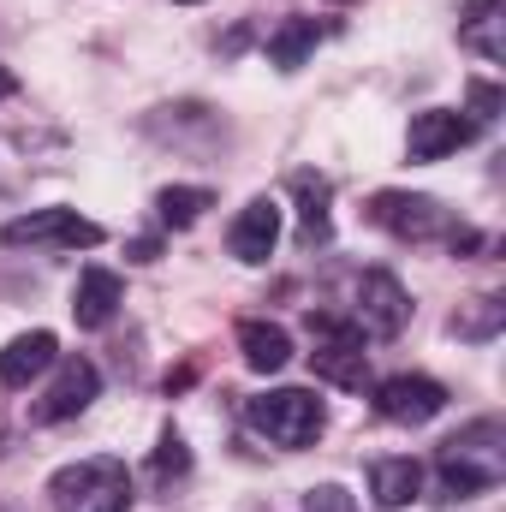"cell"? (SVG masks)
Masks as SVG:
<instances>
[{
    "label": "cell",
    "mask_w": 506,
    "mask_h": 512,
    "mask_svg": "<svg viewBox=\"0 0 506 512\" xmlns=\"http://www.w3.org/2000/svg\"><path fill=\"white\" fill-rule=\"evenodd\" d=\"M471 137H477V126H471V120H459L453 108H423V114H411L405 149H411V161H441V155L465 149Z\"/></svg>",
    "instance_id": "obj_9"
},
{
    "label": "cell",
    "mask_w": 506,
    "mask_h": 512,
    "mask_svg": "<svg viewBox=\"0 0 506 512\" xmlns=\"http://www.w3.org/2000/svg\"><path fill=\"white\" fill-rule=\"evenodd\" d=\"M239 358H245V370H256V376H280L292 364V334L280 322L245 316L239 322Z\"/></svg>",
    "instance_id": "obj_13"
},
{
    "label": "cell",
    "mask_w": 506,
    "mask_h": 512,
    "mask_svg": "<svg viewBox=\"0 0 506 512\" xmlns=\"http://www.w3.org/2000/svg\"><path fill=\"white\" fill-rule=\"evenodd\" d=\"M316 42H322V24H316V18H286V24L268 36V66H274V72H298V66L316 54Z\"/></svg>",
    "instance_id": "obj_17"
},
{
    "label": "cell",
    "mask_w": 506,
    "mask_h": 512,
    "mask_svg": "<svg viewBox=\"0 0 506 512\" xmlns=\"http://www.w3.org/2000/svg\"><path fill=\"white\" fill-rule=\"evenodd\" d=\"M310 370L322 382L346 387V393H364L370 387V352H364V340H316Z\"/></svg>",
    "instance_id": "obj_14"
},
{
    "label": "cell",
    "mask_w": 506,
    "mask_h": 512,
    "mask_svg": "<svg viewBox=\"0 0 506 512\" xmlns=\"http://www.w3.org/2000/svg\"><path fill=\"white\" fill-rule=\"evenodd\" d=\"M161 483H173V477H185L191 471V447H185V435L179 429H161V441H155V465H149Z\"/></svg>",
    "instance_id": "obj_21"
},
{
    "label": "cell",
    "mask_w": 506,
    "mask_h": 512,
    "mask_svg": "<svg viewBox=\"0 0 506 512\" xmlns=\"http://www.w3.org/2000/svg\"><path fill=\"white\" fill-rule=\"evenodd\" d=\"M447 411V387L435 376H387L376 387V417L381 423H399V429H417V423H435Z\"/></svg>",
    "instance_id": "obj_8"
},
{
    "label": "cell",
    "mask_w": 506,
    "mask_h": 512,
    "mask_svg": "<svg viewBox=\"0 0 506 512\" xmlns=\"http://www.w3.org/2000/svg\"><path fill=\"white\" fill-rule=\"evenodd\" d=\"M292 197H298V245H328L334 239V191L322 173H292Z\"/></svg>",
    "instance_id": "obj_15"
},
{
    "label": "cell",
    "mask_w": 506,
    "mask_h": 512,
    "mask_svg": "<svg viewBox=\"0 0 506 512\" xmlns=\"http://www.w3.org/2000/svg\"><path fill=\"white\" fill-rule=\"evenodd\" d=\"M370 495H376L387 512L411 507V501L423 495V465H417L411 453H399V459H376V465H370Z\"/></svg>",
    "instance_id": "obj_16"
},
{
    "label": "cell",
    "mask_w": 506,
    "mask_h": 512,
    "mask_svg": "<svg viewBox=\"0 0 506 512\" xmlns=\"http://www.w3.org/2000/svg\"><path fill=\"white\" fill-rule=\"evenodd\" d=\"M501 316H506L501 298H477L471 310L453 316V334H459V340H495V334H501Z\"/></svg>",
    "instance_id": "obj_20"
},
{
    "label": "cell",
    "mask_w": 506,
    "mask_h": 512,
    "mask_svg": "<svg viewBox=\"0 0 506 512\" xmlns=\"http://www.w3.org/2000/svg\"><path fill=\"white\" fill-rule=\"evenodd\" d=\"M179 6H203V0H179Z\"/></svg>",
    "instance_id": "obj_26"
},
{
    "label": "cell",
    "mask_w": 506,
    "mask_h": 512,
    "mask_svg": "<svg viewBox=\"0 0 506 512\" xmlns=\"http://www.w3.org/2000/svg\"><path fill=\"white\" fill-rule=\"evenodd\" d=\"M358 328H364V340H399L405 334V322H411V298H405V286L387 274V268H370L364 280H358Z\"/></svg>",
    "instance_id": "obj_6"
},
{
    "label": "cell",
    "mask_w": 506,
    "mask_h": 512,
    "mask_svg": "<svg viewBox=\"0 0 506 512\" xmlns=\"http://www.w3.org/2000/svg\"><path fill=\"white\" fill-rule=\"evenodd\" d=\"M501 6H506V0H471V12L459 18V42H465V48H477L483 60H501V54H506Z\"/></svg>",
    "instance_id": "obj_18"
},
{
    "label": "cell",
    "mask_w": 506,
    "mask_h": 512,
    "mask_svg": "<svg viewBox=\"0 0 506 512\" xmlns=\"http://www.w3.org/2000/svg\"><path fill=\"white\" fill-rule=\"evenodd\" d=\"M304 512H358V507H352V495L340 483H322V489L304 495Z\"/></svg>",
    "instance_id": "obj_23"
},
{
    "label": "cell",
    "mask_w": 506,
    "mask_h": 512,
    "mask_svg": "<svg viewBox=\"0 0 506 512\" xmlns=\"http://www.w3.org/2000/svg\"><path fill=\"white\" fill-rule=\"evenodd\" d=\"M155 256H161V239H137L131 245V262H155Z\"/></svg>",
    "instance_id": "obj_24"
},
{
    "label": "cell",
    "mask_w": 506,
    "mask_h": 512,
    "mask_svg": "<svg viewBox=\"0 0 506 512\" xmlns=\"http://www.w3.org/2000/svg\"><path fill=\"white\" fill-rule=\"evenodd\" d=\"M96 393H102V370H96L90 358H60V370H54L48 393L30 405V423H66V417H84Z\"/></svg>",
    "instance_id": "obj_7"
},
{
    "label": "cell",
    "mask_w": 506,
    "mask_h": 512,
    "mask_svg": "<svg viewBox=\"0 0 506 512\" xmlns=\"http://www.w3.org/2000/svg\"><path fill=\"white\" fill-rule=\"evenodd\" d=\"M203 209H215V191H209V185H167V191L155 197V215H161V227H173V233L197 227Z\"/></svg>",
    "instance_id": "obj_19"
},
{
    "label": "cell",
    "mask_w": 506,
    "mask_h": 512,
    "mask_svg": "<svg viewBox=\"0 0 506 512\" xmlns=\"http://www.w3.org/2000/svg\"><path fill=\"white\" fill-rule=\"evenodd\" d=\"M465 102H471V114H477V120H495V114L506 108L501 84H489V78H471V84H465Z\"/></svg>",
    "instance_id": "obj_22"
},
{
    "label": "cell",
    "mask_w": 506,
    "mask_h": 512,
    "mask_svg": "<svg viewBox=\"0 0 506 512\" xmlns=\"http://www.w3.org/2000/svg\"><path fill=\"white\" fill-rule=\"evenodd\" d=\"M120 304H126V286H120L114 268H84L78 274V286H72V322L78 328H108L120 316Z\"/></svg>",
    "instance_id": "obj_12"
},
{
    "label": "cell",
    "mask_w": 506,
    "mask_h": 512,
    "mask_svg": "<svg viewBox=\"0 0 506 512\" xmlns=\"http://www.w3.org/2000/svg\"><path fill=\"white\" fill-rule=\"evenodd\" d=\"M6 96H18V72H6V66H0V102H6Z\"/></svg>",
    "instance_id": "obj_25"
},
{
    "label": "cell",
    "mask_w": 506,
    "mask_h": 512,
    "mask_svg": "<svg viewBox=\"0 0 506 512\" xmlns=\"http://www.w3.org/2000/svg\"><path fill=\"white\" fill-rule=\"evenodd\" d=\"M108 233L90 221V215H78V209H30V215H18V221H6L0 227V245L6 251H96Z\"/></svg>",
    "instance_id": "obj_4"
},
{
    "label": "cell",
    "mask_w": 506,
    "mask_h": 512,
    "mask_svg": "<svg viewBox=\"0 0 506 512\" xmlns=\"http://www.w3.org/2000/svg\"><path fill=\"white\" fill-rule=\"evenodd\" d=\"M54 364H60V340L48 328H30V334H18V340L0 346V387H30Z\"/></svg>",
    "instance_id": "obj_11"
},
{
    "label": "cell",
    "mask_w": 506,
    "mask_h": 512,
    "mask_svg": "<svg viewBox=\"0 0 506 512\" xmlns=\"http://www.w3.org/2000/svg\"><path fill=\"white\" fill-rule=\"evenodd\" d=\"M364 215L376 221L381 233H393V239H405V245H423V239H441V233L453 227V221H447V209H441L435 197H423V191H376Z\"/></svg>",
    "instance_id": "obj_5"
},
{
    "label": "cell",
    "mask_w": 506,
    "mask_h": 512,
    "mask_svg": "<svg viewBox=\"0 0 506 512\" xmlns=\"http://www.w3.org/2000/svg\"><path fill=\"white\" fill-rule=\"evenodd\" d=\"M245 423H251L262 441L298 453V447H316V441H322L328 411H322V399H316L310 387H268V393L245 399Z\"/></svg>",
    "instance_id": "obj_2"
},
{
    "label": "cell",
    "mask_w": 506,
    "mask_h": 512,
    "mask_svg": "<svg viewBox=\"0 0 506 512\" xmlns=\"http://www.w3.org/2000/svg\"><path fill=\"white\" fill-rule=\"evenodd\" d=\"M48 501H54V512H131V471L108 453L78 459V465L54 471Z\"/></svg>",
    "instance_id": "obj_3"
},
{
    "label": "cell",
    "mask_w": 506,
    "mask_h": 512,
    "mask_svg": "<svg viewBox=\"0 0 506 512\" xmlns=\"http://www.w3.org/2000/svg\"><path fill=\"white\" fill-rule=\"evenodd\" d=\"M435 477H441V495L453 501H477L489 489H501L506 477V429L495 417H477L471 429L447 435L441 453H435Z\"/></svg>",
    "instance_id": "obj_1"
},
{
    "label": "cell",
    "mask_w": 506,
    "mask_h": 512,
    "mask_svg": "<svg viewBox=\"0 0 506 512\" xmlns=\"http://www.w3.org/2000/svg\"><path fill=\"white\" fill-rule=\"evenodd\" d=\"M274 245H280V203L274 197H251L239 209L233 233H227V251L239 256V262H268Z\"/></svg>",
    "instance_id": "obj_10"
}]
</instances>
